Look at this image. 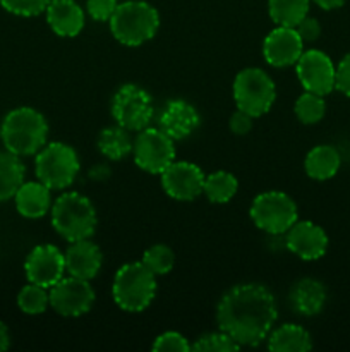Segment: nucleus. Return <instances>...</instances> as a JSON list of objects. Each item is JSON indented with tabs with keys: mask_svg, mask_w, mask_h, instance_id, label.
Wrapping results in <instances>:
<instances>
[{
	"mask_svg": "<svg viewBox=\"0 0 350 352\" xmlns=\"http://www.w3.org/2000/svg\"><path fill=\"white\" fill-rule=\"evenodd\" d=\"M278 318L273 292L263 284H237L220 298L216 323L240 347H253L266 340Z\"/></svg>",
	"mask_w": 350,
	"mask_h": 352,
	"instance_id": "1",
	"label": "nucleus"
},
{
	"mask_svg": "<svg viewBox=\"0 0 350 352\" xmlns=\"http://www.w3.org/2000/svg\"><path fill=\"white\" fill-rule=\"evenodd\" d=\"M0 138L5 150L17 157L36 155L47 144L48 122L36 109L17 107L3 117Z\"/></svg>",
	"mask_w": 350,
	"mask_h": 352,
	"instance_id": "2",
	"label": "nucleus"
},
{
	"mask_svg": "<svg viewBox=\"0 0 350 352\" xmlns=\"http://www.w3.org/2000/svg\"><path fill=\"white\" fill-rule=\"evenodd\" d=\"M96 223L95 205L81 192H64L51 205V226L67 243L89 239L95 234Z\"/></svg>",
	"mask_w": 350,
	"mask_h": 352,
	"instance_id": "3",
	"label": "nucleus"
},
{
	"mask_svg": "<svg viewBox=\"0 0 350 352\" xmlns=\"http://www.w3.org/2000/svg\"><path fill=\"white\" fill-rule=\"evenodd\" d=\"M160 16L151 3L144 0H127L117 6L110 19V31L119 43L139 47L156 34Z\"/></svg>",
	"mask_w": 350,
	"mask_h": 352,
	"instance_id": "4",
	"label": "nucleus"
},
{
	"mask_svg": "<svg viewBox=\"0 0 350 352\" xmlns=\"http://www.w3.org/2000/svg\"><path fill=\"white\" fill-rule=\"evenodd\" d=\"M115 305L127 313H141L156 296V275L143 261L126 263L117 270L112 285Z\"/></svg>",
	"mask_w": 350,
	"mask_h": 352,
	"instance_id": "5",
	"label": "nucleus"
},
{
	"mask_svg": "<svg viewBox=\"0 0 350 352\" xmlns=\"http://www.w3.org/2000/svg\"><path fill=\"white\" fill-rule=\"evenodd\" d=\"M79 168L81 164L74 148L60 141L45 144L36 153L34 160L36 179L51 191H62L72 186L78 177Z\"/></svg>",
	"mask_w": 350,
	"mask_h": 352,
	"instance_id": "6",
	"label": "nucleus"
},
{
	"mask_svg": "<svg viewBox=\"0 0 350 352\" xmlns=\"http://www.w3.org/2000/svg\"><path fill=\"white\" fill-rule=\"evenodd\" d=\"M233 98L237 109L257 119L273 107L277 100V86L266 71L259 67H246L233 79Z\"/></svg>",
	"mask_w": 350,
	"mask_h": 352,
	"instance_id": "7",
	"label": "nucleus"
},
{
	"mask_svg": "<svg viewBox=\"0 0 350 352\" xmlns=\"http://www.w3.org/2000/svg\"><path fill=\"white\" fill-rule=\"evenodd\" d=\"M249 215L254 226L268 236H283L299 220V210L285 192L266 191L253 199Z\"/></svg>",
	"mask_w": 350,
	"mask_h": 352,
	"instance_id": "8",
	"label": "nucleus"
},
{
	"mask_svg": "<svg viewBox=\"0 0 350 352\" xmlns=\"http://www.w3.org/2000/svg\"><path fill=\"white\" fill-rule=\"evenodd\" d=\"M154 116L153 98L137 85H124L117 89L112 100V117L115 124L130 133L150 127Z\"/></svg>",
	"mask_w": 350,
	"mask_h": 352,
	"instance_id": "9",
	"label": "nucleus"
},
{
	"mask_svg": "<svg viewBox=\"0 0 350 352\" xmlns=\"http://www.w3.org/2000/svg\"><path fill=\"white\" fill-rule=\"evenodd\" d=\"M134 162L148 174H161L175 160V141L160 127H146L134 138Z\"/></svg>",
	"mask_w": 350,
	"mask_h": 352,
	"instance_id": "10",
	"label": "nucleus"
},
{
	"mask_svg": "<svg viewBox=\"0 0 350 352\" xmlns=\"http://www.w3.org/2000/svg\"><path fill=\"white\" fill-rule=\"evenodd\" d=\"M50 308L57 315L67 318H78L86 315L95 302V291L89 280L78 277H62L55 285L48 289Z\"/></svg>",
	"mask_w": 350,
	"mask_h": 352,
	"instance_id": "11",
	"label": "nucleus"
},
{
	"mask_svg": "<svg viewBox=\"0 0 350 352\" xmlns=\"http://www.w3.org/2000/svg\"><path fill=\"white\" fill-rule=\"evenodd\" d=\"M295 72L305 91L326 96L335 89L336 65L325 52L318 48L302 52L295 64Z\"/></svg>",
	"mask_w": 350,
	"mask_h": 352,
	"instance_id": "12",
	"label": "nucleus"
},
{
	"mask_svg": "<svg viewBox=\"0 0 350 352\" xmlns=\"http://www.w3.org/2000/svg\"><path fill=\"white\" fill-rule=\"evenodd\" d=\"M161 188L175 201H194L202 195L206 174L192 162H172L161 172Z\"/></svg>",
	"mask_w": 350,
	"mask_h": 352,
	"instance_id": "13",
	"label": "nucleus"
},
{
	"mask_svg": "<svg viewBox=\"0 0 350 352\" xmlns=\"http://www.w3.org/2000/svg\"><path fill=\"white\" fill-rule=\"evenodd\" d=\"M27 282L50 289L65 274V256L54 244H40L33 248L24 261Z\"/></svg>",
	"mask_w": 350,
	"mask_h": 352,
	"instance_id": "14",
	"label": "nucleus"
},
{
	"mask_svg": "<svg viewBox=\"0 0 350 352\" xmlns=\"http://www.w3.org/2000/svg\"><path fill=\"white\" fill-rule=\"evenodd\" d=\"M285 248L304 261H314L325 256L328 250V236L318 223L301 220L285 232Z\"/></svg>",
	"mask_w": 350,
	"mask_h": 352,
	"instance_id": "15",
	"label": "nucleus"
},
{
	"mask_svg": "<svg viewBox=\"0 0 350 352\" xmlns=\"http://www.w3.org/2000/svg\"><path fill=\"white\" fill-rule=\"evenodd\" d=\"M304 45L295 28L277 26L263 41L264 60L273 67H290L301 58Z\"/></svg>",
	"mask_w": 350,
	"mask_h": 352,
	"instance_id": "16",
	"label": "nucleus"
},
{
	"mask_svg": "<svg viewBox=\"0 0 350 352\" xmlns=\"http://www.w3.org/2000/svg\"><path fill=\"white\" fill-rule=\"evenodd\" d=\"M199 122H201L199 112L185 100L167 102L158 117V127L174 141H182L191 136L199 127Z\"/></svg>",
	"mask_w": 350,
	"mask_h": 352,
	"instance_id": "17",
	"label": "nucleus"
},
{
	"mask_svg": "<svg viewBox=\"0 0 350 352\" xmlns=\"http://www.w3.org/2000/svg\"><path fill=\"white\" fill-rule=\"evenodd\" d=\"M65 272L82 280H93L100 274L103 265V254L100 248L89 239L74 241L64 253Z\"/></svg>",
	"mask_w": 350,
	"mask_h": 352,
	"instance_id": "18",
	"label": "nucleus"
},
{
	"mask_svg": "<svg viewBox=\"0 0 350 352\" xmlns=\"http://www.w3.org/2000/svg\"><path fill=\"white\" fill-rule=\"evenodd\" d=\"M45 14L48 26L57 36L74 38L84 28V10L75 0H50Z\"/></svg>",
	"mask_w": 350,
	"mask_h": 352,
	"instance_id": "19",
	"label": "nucleus"
},
{
	"mask_svg": "<svg viewBox=\"0 0 350 352\" xmlns=\"http://www.w3.org/2000/svg\"><path fill=\"white\" fill-rule=\"evenodd\" d=\"M328 292L323 282L305 277L295 282L288 292L290 308L301 316H316L323 311Z\"/></svg>",
	"mask_w": 350,
	"mask_h": 352,
	"instance_id": "20",
	"label": "nucleus"
},
{
	"mask_svg": "<svg viewBox=\"0 0 350 352\" xmlns=\"http://www.w3.org/2000/svg\"><path fill=\"white\" fill-rule=\"evenodd\" d=\"M51 189L40 181L23 182L14 195L16 210L24 219H41L51 210Z\"/></svg>",
	"mask_w": 350,
	"mask_h": 352,
	"instance_id": "21",
	"label": "nucleus"
},
{
	"mask_svg": "<svg viewBox=\"0 0 350 352\" xmlns=\"http://www.w3.org/2000/svg\"><path fill=\"white\" fill-rule=\"evenodd\" d=\"M342 165L340 151L331 144H318L307 153L304 160L305 174L314 181H328L335 177Z\"/></svg>",
	"mask_w": 350,
	"mask_h": 352,
	"instance_id": "22",
	"label": "nucleus"
},
{
	"mask_svg": "<svg viewBox=\"0 0 350 352\" xmlns=\"http://www.w3.org/2000/svg\"><path fill=\"white\" fill-rule=\"evenodd\" d=\"M268 349L273 352H305L312 349V339L305 329L295 323H285L273 329L266 337Z\"/></svg>",
	"mask_w": 350,
	"mask_h": 352,
	"instance_id": "23",
	"label": "nucleus"
},
{
	"mask_svg": "<svg viewBox=\"0 0 350 352\" xmlns=\"http://www.w3.org/2000/svg\"><path fill=\"white\" fill-rule=\"evenodd\" d=\"M134 140L130 136V131L124 129L122 126L115 124L112 127H106L98 136V150L108 160H124L132 153Z\"/></svg>",
	"mask_w": 350,
	"mask_h": 352,
	"instance_id": "24",
	"label": "nucleus"
},
{
	"mask_svg": "<svg viewBox=\"0 0 350 352\" xmlns=\"http://www.w3.org/2000/svg\"><path fill=\"white\" fill-rule=\"evenodd\" d=\"M24 174L26 168L21 157L10 153L9 150L0 151V203L14 198L24 182Z\"/></svg>",
	"mask_w": 350,
	"mask_h": 352,
	"instance_id": "25",
	"label": "nucleus"
},
{
	"mask_svg": "<svg viewBox=\"0 0 350 352\" xmlns=\"http://www.w3.org/2000/svg\"><path fill=\"white\" fill-rule=\"evenodd\" d=\"M239 189V181L235 175L226 170L211 172L205 177V186H202V195L215 205H225Z\"/></svg>",
	"mask_w": 350,
	"mask_h": 352,
	"instance_id": "26",
	"label": "nucleus"
},
{
	"mask_svg": "<svg viewBox=\"0 0 350 352\" xmlns=\"http://www.w3.org/2000/svg\"><path fill=\"white\" fill-rule=\"evenodd\" d=\"M311 0H268V12L277 26L295 28L309 14Z\"/></svg>",
	"mask_w": 350,
	"mask_h": 352,
	"instance_id": "27",
	"label": "nucleus"
},
{
	"mask_svg": "<svg viewBox=\"0 0 350 352\" xmlns=\"http://www.w3.org/2000/svg\"><path fill=\"white\" fill-rule=\"evenodd\" d=\"M294 112L302 124H307V126L318 124L326 113L325 96L318 95V93L304 91L295 100Z\"/></svg>",
	"mask_w": 350,
	"mask_h": 352,
	"instance_id": "28",
	"label": "nucleus"
},
{
	"mask_svg": "<svg viewBox=\"0 0 350 352\" xmlns=\"http://www.w3.org/2000/svg\"><path fill=\"white\" fill-rule=\"evenodd\" d=\"M17 306L24 315H41L50 306V296L48 289L38 284H27L17 294Z\"/></svg>",
	"mask_w": 350,
	"mask_h": 352,
	"instance_id": "29",
	"label": "nucleus"
},
{
	"mask_svg": "<svg viewBox=\"0 0 350 352\" xmlns=\"http://www.w3.org/2000/svg\"><path fill=\"white\" fill-rule=\"evenodd\" d=\"M141 261L156 277H160V275L170 274L172 268L175 267V253L167 244H153V246H150L144 251Z\"/></svg>",
	"mask_w": 350,
	"mask_h": 352,
	"instance_id": "30",
	"label": "nucleus"
},
{
	"mask_svg": "<svg viewBox=\"0 0 350 352\" xmlns=\"http://www.w3.org/2000/svg\"><path fill=\"white\" fill-rule=\"evenodd\" d=\"M239 349V344L232 337L226 336L225 332H222V330L220 332L205 333L191 346V351L196 352H232Z\"/></svg>",
	"mask_w": 350,
	"mask_h": 352,
	"instance_id": "31",
	"label": "nucleus"
},
{
	"mask_svg": "<svg viewBox=\"0 0 350 352\" xmlns=\"http://www.w3.org/2000/svg\"><path fill=\"white\" fill-rule=\"evenodd\" d=\"M50 0H0V6L7 12L21 17L40 16L47 10Z\"/></svg>",
	"mask_w": 350,
	"mask_h": 352,
	"instance_id": "32",
	"label": "nucleus"
},
{
	"mask_svg": "<svg viewBox=\"0 0 350 352\" xmlns=\"http://www.w3.org/2000/svg\"><path fill=\"white\" fill-rule=\"evenodd\" d=\"M151 349L156 352H189L191 351V344L182 333L165 332L154 339Z\"/></svg>",
	"mask_w": 350,
	"mask_h": 352,
	"instance_id": "33",
	"label": "nucleus"
},
{
	"mask_svg": "<svg viewBox=\"0 0 350 352\" xmlns=\"http://www.w3.org/2000/svg\"><path fill=\"white\" fill-rule=\"evenodd\" d=\"M117 6H119L117 0H88L86 2V10H88V14L95 21L110 23L112 16L115 14Z\"/></svg>",
	"mask_w": 350,
	"mask_h": 352,
	"instance_id": "34",
	"label": "nucleus"
},
{
	"mask_svg": "<svg viewBox=\"0 0 350 352\" xmlns=\"http://www.w3.org/2000/svg\"><path fill=\"white\" fill-rule=\"evenodd\" d=\"M335 89H338L342 95L350 96V52L336 64Z\"/></svg>",
	"mask_w": 350,
	"mask_h": 352,
	"instance_id": "35",
	"label": "nucleus"
},
{
	"mask_svg": "<svg viewBox=\"0 0 350 352\" xmlns=\"http://www.w3.org/2000/svg\"><path fill=\"white\" fill-rule=\"evenodd\" d=\"M229 126L233 134H237V136H246V134H249L250 129H253L254 117L249 116L247 112H244V110L237 109L235 112L232 113V117H230Z\"/></svg>",
	"mask_w": 350,
	"mask_h": 352,
	"instance_id": "36",
	"label": "nucleus"
},
{
	"mask_svg": "<svg viewBox=\"0 0 350 352\" xmlns=\"http://www.w3.org/2000/svg\"><path fill=\"white\" fill-rule=\"evenodd\" d=\"M295 30L301 34L304 43H312V41L318 40L319 34H321V24H319V21L314 19V17L305 16L304 19L295 26Z\"/></svg>",
	"mask_w": 350,
	"mask_h": 352,
	"instance_id": "37",
	"label": "nucleus"
},
{
	"mask_svg": "<svg viewBox=\"0 0 350 352\" xmlns=\"http://www.w3.org/2000/svg\"><path fill=\"white\" fill-rule=\"evenodd\" d=\"M10 347V333L5 323L0 320V352L7 351Z\"/></svg>",
	"mask_w": 350,
	"mask_h": 352,
	"instance_id": "38",
	"label": "nucleus"
},
{
	"mask_svg": "<svg viewBox=\"0 0 350 352\" xmlns=\"http://www.w3.org/2000/svg\"><path fill=\"white\" fill-rule=\"evenodd\" d=\"M316 6H319L321 9L325 10H333V9H340L347 0H312Z\"/></svg>",
	"mask_w": 350,
	"mask_h": 352,
	"instance_id": "39",
	"label": "nucleus"
}]
</instances>
